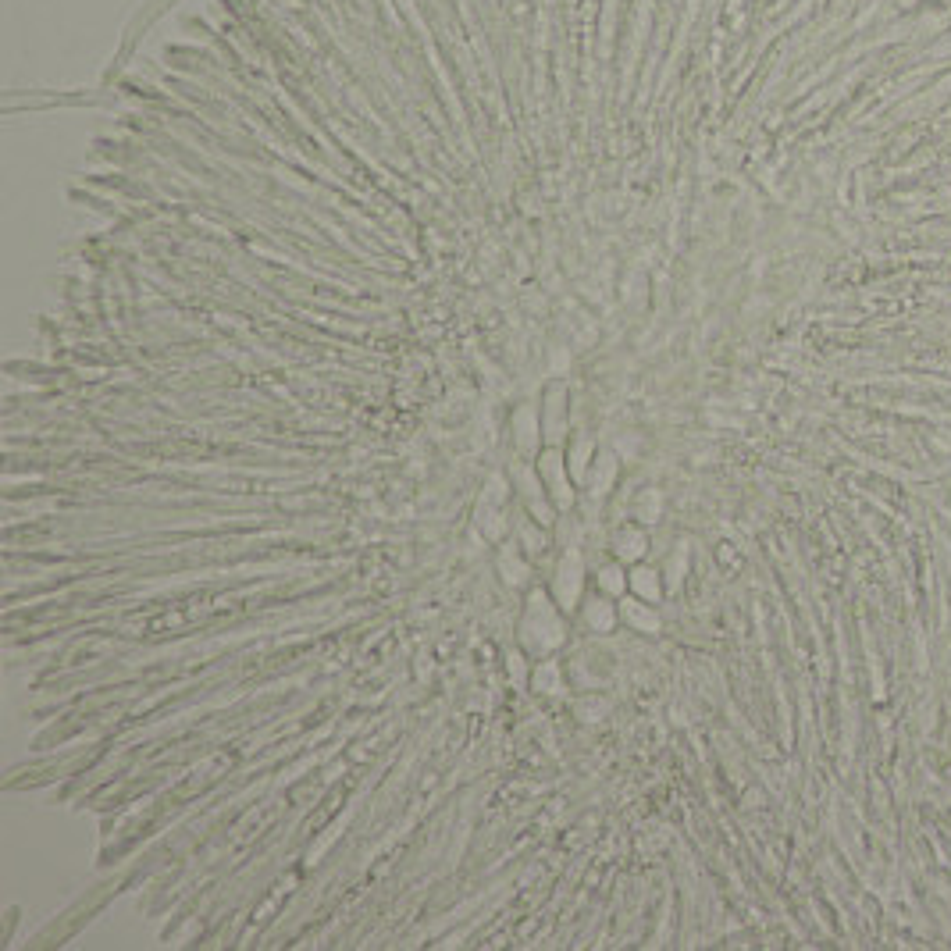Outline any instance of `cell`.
<instances>
[{
	"mask_svg": "<svg viewBox=\"0 0 951 951\" xmlns=\"http://www.w3.org/2000/svg\"><path fill=\"white\" fill-rule=\"evenodd\" d=\"M517 631H521L517 634V638H521V649H528L535 659L553 656V649H560V645L567 642V613L556 606L549 588L531 585Z\"/></svg>",
	"mask_w": 951,
	"mask_h": 951,
	"instance_id": "cell-1",
	"label": "cell"
},
{
	"mask_svg": "<svg viewBox=\"0 0 951 951\" xmlns=\"http://www.w3.org/2000/svg\"><path fill=\"white\" fill-rule=\"evenodd\" d=\"M499 574H503V581L513 588H521L524 581H528L531 563L524 560L521 542H517V538H513V542H503V549H499Z\"/></svg>",
	"mask_w": 951,
	"mask_h": 951,
	"instance_id": "cell-8",
	"label": "cell"
},
{
	"mask_svg": "<svg viewBox=\"0 0 951 951\" xmlns=\"http://www.w3.org/2000/svg\"><path fill=\"white\" fill-rule=\"evenodd\" d=\"M610 553L617 556L620 563H627V567H631V563H642L645 556H649V535H645L642 524H634V521L617 524L610 535Z\"/></svg>",
	"mask_w": 951,
	"mask_h": 951,
	"instance_id": "cell-4",
	"label": "cell"
},
{
	"mask_svg": "<svg viewBox=\"0 0 951 951\" xmlns=\"http://www.w3.org/2000/svg\"><path fill=\"white\" fill-rule=\"evenodd\" d=\"M592 581L599 592L613 595V599H620V595H627V563H620L617 556L613 560H602L592 567Z\"/></svg>",
	"mask_w": 951,
	"mask_h": 951,
	"instance_id": "cell-9",
	"label": "cell"
},
{
	"mask_svg": "<svg viewBox=\"0 0 951 951\" xmlns=\"http://www.w3.org/2000/svg\"><path fill=\"white\" fill-rule=\"evenodd\" d=\"M588 588V560L585 549L574 545V549H560V560L553 563V581H549V592H553L556 606H560L567 617H574L585 599Z\"/></svg>",
	"mask_w": 951,
	"mask_h": 951,
	"instance_id": "cell-2",
	"label": "cell"
},
{
	"mask_svg": "<svg viewBox=\"0 0 951 951\" xmlns=\"http://www.w3.org/2000/svg\"><path fill=\"white\" fill-rule=\"evenodd\" d=\"M531 688H535L538 695H563V691H567L563 663H556V656L538 659L535 670H531Z\"/></svg>",
	"mask_w": 951,
	"mask_h": 951,
	"instance_id": "cell-7",
	"label": "cell"
},
{
	"mask_svg": "<svg viewBox=\"0 0 951 951\" xmlns=\"http://www.w3.org/2000/svg\"><path fill=\"white\" fill-rule=\"evenodd\" d=\"M627 592L638 595V599L645 602H659L663 599V592H667V585H663V574H659L652 563H631L627 567Z\"/></svg>",
	"mask_w": 951,
	"mask_h": 951,
	"instance_id": "cell-6",
	"label": "cell"
},
{
	"mask_svg": "<svg viewBox=\"0 0 951 951\" xmlns=\"http://www.w3.org/2000/svg\"><path fill=\"white\" fill-rule=\"evenodd\" d=\"M531 670H535V667H528V663H524L521 649H506V674H510L513 688H531Z\"/></svg>",
	"mask_w": 951,
	"mask_h": 951,
	"instance_id": "cell-10",
	"label": "cell"
},
{
	"mask_svg": "<svg viewBox=\"0 0 951 951\" xmlns=\"http://www.w3.org/2000/svg\"><path fill=\"white\" fill-rule=\"evenodd\" d=\"M578 620L585 631L599 634V638H610L613 631H620V599L599 592V588L585 592V599H581L578 606Z\"/></svg>",
	"mask_w": 951,
	"mask_h": 951,
	"instance_id": "cell-3",
	"label": "cell"
},
{
	"mask_svg": "<svg viewBox=\"0 0 951 951\" xmlns=\"http://www.w3.org/2000/svg\"><path fill=\"white\" fill-rule=\"evenodd\" d=\"M620 624H627V631H638V634H659L663 620H659L656 613V602H645L627 592L620 595Z\"/></svg>",
	"mask_w": 951,
	"mask_h": 951,
	"instance_id": "cell-5",
	"label": "cell"
}]
</instances>
